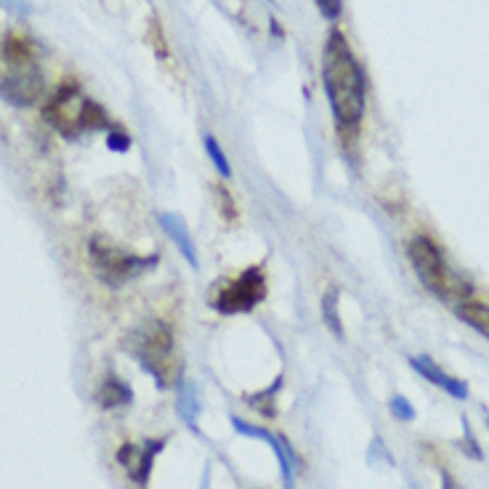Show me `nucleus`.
I'll return each instance as SVG.
<instances>
[{
    "label": "nucleus",
    "instance_id": "7",
    "mask_svg": "<svg viewBox=\"0 0 489 489\" xmlns=\"http://www.w3.org/2000/svg\"><path fill=\"white\" fill-rule=\"evenodd\" d=\"M267 293L268 279L264 274V267H250L242 274H237L234 279L216 285L211 304L219 314H248L267 301Z\"/></svg>",
    "mask_w": 489,
    "mask_h": 489
},
{
    "label": "nucleus",
    "instance_id": "3",
    "mask_svg": "<svg viewBox=\"0 0 489 489\" xmlns=\"http://www.w3.org/2000/svg\"><path fill=\"white\" fill-rule=\"evenodd\" d=\"M45 120L64 138H78L86 131H104V128H109L107 112L93 99L83 96L75 86H61L48 99Z\"/></svg>",
    "mask_w": 489,
    "mask_h": 489
},
{
    "label": "nucleus",
    "instance_id": "19",
    "mask_svg": "<svg viewBox=\"0 0 489 489\" xmlns=\"http://www.w3.org/2000/svg\"><path fill=\"white\" fill-rule=\"evenodd\" d=\"M389 407H391V412L400 418V420H415V407L409 404V401L404 400L401 394H397L394 400L389 401Z\"/></svg>",
    "mask_w": 489,
    "mask_h": 489
},
{
    "label": "nucleus",
    "instance_id": "2",
    "mask_svg": "<svg viewBox=\"0 0 489 489\" xmlns=\"http://www.w3.org/2000/svg\"><path fill=\"white\" fill-rule=\"evenodd\" d=\"M131 354L146 375L157 381L160 389L181 383V364L176 354V335L165 322H146L134 333Z\"/></svg>",
    "mask_w": 489,
    "mask_h": 489
},
{
    "label": "nucleus",
    "instance_id": "23",
    "mask_svg": "<svg viewBox=\"0 0 489 489\" xmlns=\"http://www.w3.org/2000/svg\"><path fill=\"white\" fill-rule=\"evenodd\" d=\"M0 5L3 8H8V11H14V14H30V3L27 0H0Z\"/></svg>",
    "mask_w": 489,
    "mask_h": 489
},
{
    "label": "nucleus",
    "instance_id": "5",
    "mask_svg": "<svg viewBox=\"0 0 489 489\" xmlns=\"http://www.w3.org/2000/svg\"><path fill=\"white\" fill-rule=\"evenodd\" d=\"M3 53L8 61V72L0 80V96L14 107H33L43 96L45 89L41 67L35 64V56H33V48L27 45V41L5 38Z\"/></svg>",
    "mask_w": 489,
    "mask_h": 489
},
{
    "label": "nucleus",
    "instance_id": "8",
    "mask_svg": "<svg viewBox=\"0 0 489 489\" xmlns=\"http://www.w3.org/2000/svg\"><path fill=\"white\" fill-rule=\"evenodd\" d=\"M231 426L242 437H253V439H261V442L271 445L274 455H277V463H279V471H282V479H285V489H296V468L301 465V460H298V455L293 452V447L285 437H277L267 428H259V426H253V423H248V420H242L237 415H231Z\"/></svg>",
    "mask_w": 489,
    "mask_h": 489
},
{
    "label": "nucleus",
    "instance_id": "6",
    "mask_svg": "<svg viewBox=\"0 0 489 489\" xmlns=\"http://www.w3.org/2000/svg\"><path fill=\"white\" fill-rule=\"evenodd\" d=\"M90 253V264H93V271L96 277L109 285V287H123L126 282H131L136 277H141L144 271L157 267V256H138V253H131L126 250L123 245L107 240V237H93L89 245Z\"/></svg>",
    "mask_w": 489,
    "mask_h": 489
},
{
    "label": "nucleus",
    "instance_id": "22",
    "mask_svg": "<svg viewBox=\"0 0 489 489\" xmlns=\"http://www.w3.org/2000/svg\"><path fill=\"white\" fill-rule=\"evenodd\" d=\"M463 428H465V447H468L471 457L482 460V447L476 445V439H474V434H471V426H468V420H463Z\"/></svg>",
    "mask_w": 489,
    "mask_h": 489
},
{
    "label": "nucleus",
    "instance_id": "9",
    "mask_svg": "<svg viewBox=\"0 0 489 489\" xmlns=\"http://www.w3.org/2000/svg\"><path fill=\"white\" fill-rule=\"evenodd\" d=\"M165 439H144L141 445H126L118 452V460L126 465V471L131 474L136 484H146L149 474H152V465H155V457L163 452Z\"/></svg>",
    "mask_w": 489,
    "mask_h": 489
},
{
    "label": "nucleus",
    "instance_id": "10",
    "mask_svg": "<svg viewBox=\"0 0 489 489\" xmlns=\"http://www.w3.org/2000/svg\"><path fill=\"white\" fill-rule=\"evenodd\" d=\"M409 364H412V370H415L420 378H426V381H431L434 386L445 389L449 397H455V400H468V386H465L463 381L447 375L445 370H442L431 356H409Z\"/></svg>",
    "mask_w": 489,
    "mask_h": 489
},
{
    "label": "nucleus",
    "instance_id": "20",
    "mask_svg": "<svg viewBox=\"0 0 489 489\" xmlns=\"http://www.w3.org/2000/svg\"><path fill=\"white\" fill-rule=\"evenodd\" d=\"M107 146H109L112 152H128V149H131V136L126 134V131H115V128H109Z\"/></svg>",
    "mask_w": 489,
    "mask_h": 489
},
{
    "label": "nucleus",
    "instance_id": "18",
    "mask_svg": "<svg viewBox=\"0 0 489 489\" xmlns=\"http://www.w3.org/2000/svg\"><path fill=\"white\" fill-rule=\"evenodd\" d=\"M213 192H216V197L221 200L223 219H237V208H234V200H231V194H229V189H226L223 183H216Z\"/></svg>",
    "mask_w": 489,
    "mask_h": 489
},
{
    "label": "nucleus",
    "instance_id": "17",
    "mask_svg": "<svg viewBox=\"0 0 489 489\" xmlns=\"http://www.w3.org/2000/svg\"><path fill=\"white\" fill-rule=\"evenodd\" d=\"M279 389H282V375L274 381V386H271V389L261 391L259 397H250L248 401H250L253 407H259L261 412H267L268 418H274V412H277V409H274V400H277V391H279Z\"/></svg>",
    "mask_w": 489,
    "mask_h": 489
},
{
    "label": "nucleus",
    "instance_id": "21",
    "mask_svg": "<svg viewBox=\"0 0 489 489\" xmlns=\"http://www.w3.org/2000/svg\"><path fill=\"white\" fill-rule=\"evenodd\" d=\"M314 3L322 11V16H327V19H338L341 16V8H343L341 0H314Z\"/></svg>",
    "mask_w": 489,
    "mask_h": 489
},
{
    "label": "nucleus",
    "instance_id": "14",
    "mask_svg": "<svg viewBox=\"0 0 489 489\" xmlns=\"http://www.w3.org/2000/svg\"><path fill=\"white\" fill-rule=\"evenodd\" d=\"M338 301H341L338 287H330V290L322 296V322H324V327H327L335 338H343V319H341Z\"/></svg>",
    "mask_w": 489,
    "mask_h": 489
},
{
    "label": "nucleus",
    "instance_id": "13",
    "mask_svg": "<svg viewBox=\"0 0 489 489\" xmlns=\"http://www.w3.org/2000/svg\"><path fill=\"white\" fill-rule=\"evenodd\" d=\"M178 415L186 426H197V415H200V394H197V386L194 383H178Z\"/></svg>",
    "mask_w": 489,
    "mask_h": 489
},
{
    "label": "nucleus",
    "instance_id": "4",
    "mask_svg": "<svg viewBox=\"0 0 489 489\" xmlns=\"http://www.w3.org/2000/svg\"><path fill=\"white\" fill-rule=\"evenodd\" d=\"M407 256H409V264L415 268L418 279L423 282V287L445 301H460L471 296V285L460 279L457 271L447 267L442 250L437 248L434 240L428 237H412L409 245H407Z\"/></svg>",
    "mask_w": 489,
    "mask_h": 489
},
{
    "label": "nucleus",
    "instance_id": "12",
    "mask_svg": "<svg viewBox=\"0 0 489 489\" xmlns=\"http://www.w3.org/2000/svg\"><path fill=\"white\" fill-rule=\"evenodd\" d=\"M96 400H99L101 407L115 409V407L131 404V400H134V391H131V386H128V383H123L118 375H107V378H104V383L99 386Z\"/></svg>",
    "mask_w": 489,
    "mask_h": 489
},
{
    "label": "nucleus",
    "instance_id": "15",
    "mask_svg": "<svg viewBox=\"0 0 489 489\" xmlns=\"http://www.w3.org/2000/svg\"><path fill=\"white\" fill-rule=\"evenodd\" d=\"M455 314L465 324H471L476 333H482L484 338H489V306H484V304H457Z\"/></svg>",
    "mask_w": 489,
    "mask_h": 489
},
{
    "label": "nucleus",
    "instance_id": "1",
    "mask_svg": "<svg viewBox=\"0 0 489 489\" xmlns=\"http://www.w3.org/2000/svg\"><path fill=\"white\" fill-rule=\"evenodd\" d=\"M322 86L341 134H352L362 123L367 104L364 70L356 61L354 48L341 30H330L322 51Z\"/></svg>",
    "mask_w": 489,
    "mask_h": 489
},
{
    "label": "nucleus",
    "instance_id": "16",
    "mask_svg": "<svg viewBox=\"0 0 489 489\" xmlns=\"http://www.w3.org/2000/svg\"><path fill=\"white\" fill-rule=\"evenodd\" d=\"M205 152H208V157H211V163L216 165V171L221 174L223 178H231V165H229V160H226V155H223V149L219 146V141H216V136H205Z\"/></svg>",
    "mask_w": 489,
    "mask_h": 489
},
{
    "label": "nucleus",
    "instance_id": "11",
    "mask_svg": "<svg viewBox=\"0 0 489 489\" xmlns=\"http://www.w3.org/2000/svg\"><path fill=\"white\" fill-rule=\"evenodd\" d=\"M157 221H160V226L165 229V234L174 240L178 253L189 261V267L197 268V264H200V259H197V245H194V240H192V234H189V229H186L183 219L176 216V213H160Z\"/></svg>",
    "mask_w": 489,
    "mask_h": 489
}]
</instances>
